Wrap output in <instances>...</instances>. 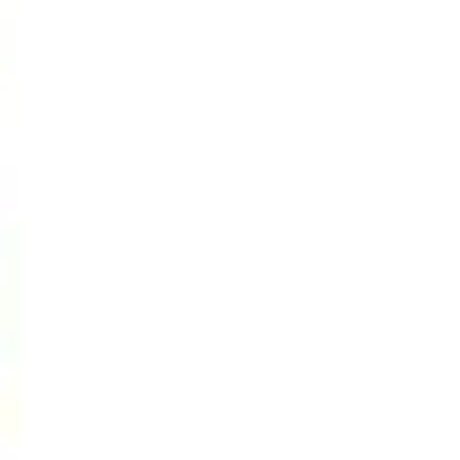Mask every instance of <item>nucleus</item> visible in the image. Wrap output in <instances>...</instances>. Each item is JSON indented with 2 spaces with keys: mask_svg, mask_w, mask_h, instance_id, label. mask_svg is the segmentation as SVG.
<instances>
[]
</instances>
